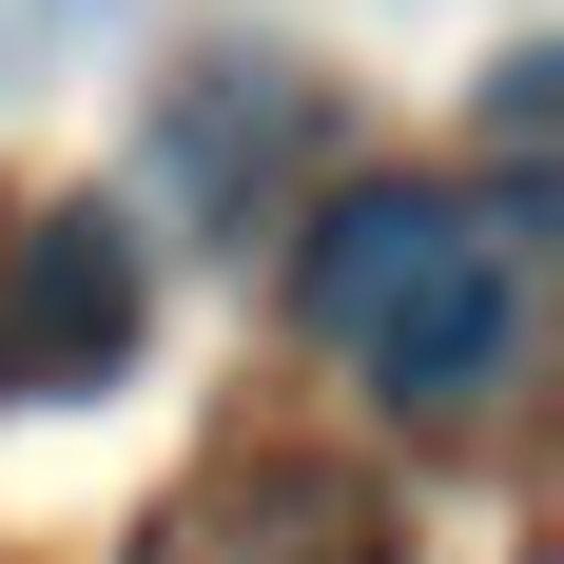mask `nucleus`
<instances>
[{"instance_id": "obj_3", "label": "nucleus", "mask_w": 564, "mask_h": 564, "mask_svg": "<svg viewBox=\"0 0 564 564\" xmlns=\"http://www.w3.org/2000/svg\"><path fill=\"white\" fill-rule=\"evenodd\" d=\"M292 175H312V78H273V58H215V78L175 98V195L253 234Z\"/></svg>"}, {"instance_id": "obj_4", "label": "nucleus", "mask_w": 564, "mask_h": 564, "mask_svg": "<svg viewBox=\"0 0 564 564\" xmlns=\"http://www.w3.org/2000/svg\"><path fill=\"white\" fill-rule=\"evenodd\" d=\"M175 564H370V507H350L332 467H253L234 507L175 525Z\"/></svg>"}, {"instance_id": "obj_2", "label": "nucleus", "mask_w": 564, "mask_h": 564, "mask_svg": "<svg viewBox=\"0 0 564 564\" xmlns=\"http://www.w3.org/2000/svg\"><path fill=\"white\" fill-rule=\"evenodd\" d=\"M137 312H156V273H137V215H40V234H0V409H58V390H98L117 350H137Z\"/></svg>"}, {"instance_id": "obj_1", "label": "nucleus", "mask_w": 564, "mask_h": 564, "mask_svg": "<svg viewBox=\"0 0 564 564\" xmlns=\"http://www.w3.org/2000/svg\"><path fill=\"white\" fill-rule=\"evenodd\" d=\"M292 312L350 350V390L409 409V429H467V409L525 370V253L467 215L448 175H350L332 215L292 234Z\"/></svg>"}]
</instances>
